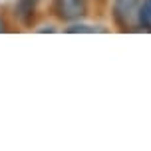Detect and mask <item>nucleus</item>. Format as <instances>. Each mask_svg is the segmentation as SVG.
<instances>
[{
  "mask_svg": "<svg viewBox=\"0 0 151 151\" xmlns=\"http://www.w3.org/2000/svg\"><path fill=\"white\" fill-rule=\"evenodd\" d=\"M0 32H4V22L0 20Z\"/></svg>",
  "mask_w": 151,
  "mask_h": 151,
  "instance_id": "6",
  "label": "nucleus"
},
{
  "mask_svg": "<svg viewBox=\"0 0 151 151\" xmlns=\"http://www.w3.org/2000/svg\"><path fill=\"white\" fill-rule=\"evenodd\" d=\"M137 20L139 24H145L151 28V0H143V4L139 6V12H137Z\"/></svg>",
  "mask_w": 151,
  "mask_h": 151,
  "instance_id": "4",
  "label": "nucleus"
},
{
  "mask_svg": "<svg viewBox=\"0 0 151 151\" xmlns=\"http://www.w3.org/2000/svg\"><path fill=\"white\" fill-rule=\"evenodd\" d=\"M56 14L62 20H80L86 14V0H56Z\"/></svg>",
  "mask_w": 151,
  "mask_h": 151,
  "instance_id": "2",
  "label": "nucleus"
},
{
  "mask_svg": "<svg viewBox=\"0 0 151 151\" xmlns=\"http://www.w3.org/2000/svg\"><path fill=\"white\" fill-rule=\"evenodd\" d=\"M98 28H90V26H72L68 32H96Z\"/></svg>",
  "mask_w": 151,
  "mask_h": 151,
  "instance_id": "5",
  "label": "nucleus"
},
{
  "mask_svg": "<svg viewBox=\"0 0 151 151\" xmlns=\"http://www.w3.org/2000/svg\"><path fill=\"white\" fill-rule=\"evenodd\" d=\"M139 12V0H115L113 2V16L119 26L127 28L137 18Z\"/></svg>",
  "mask_w": 151,
  "mask_h": 151,
  "instance_id": "1",
  "label": "nucleus"
},
{
  "mask_svg": "<svg viewBox=\"0 0 151 151\" xmlns=\"http://www.w3.org/2000/svg\"><path fill=\"white\" fill-rule=\"evenodd\" d=\"M34 6H36V0H20V2H18V16L22 18L24 24H28L32 20Z\"/></svg>",
  "mask_w": 151,
  "mask_h": 151,
  "instance_id": "3",
  "label": "nucleus"
}]
</instances>
